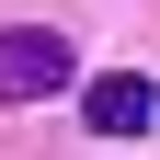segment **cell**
<instances>
[{"mask_svg": "<svg viewBox=\"0 0 160 160\" xmlns=\"http://www.w3.org/2000/svg\"><path fill=\"white\" fill-rule=\"evenodd\" d=\"M34 92H69V46L46 23H12L0 34V103H34Z\"/></svg>", "mask_w": 160, "mask_h": 160, "instance_id": "6da1fadb", "label": "cell"}, {"mask_svg": "<svg viewBox=\"0 0 160 160\" xmlns=\"http://www.w3.org/2000/svg\"><path fill=\"white\" fill-rule=\"evenodd\" d=\"M80 114H92V126H103V137H137V126H149V80H126V69H103V80H92V103H80Z\"/></svg>", "mask_w": 160, "mask_h": 160, "instance_id": "7a4b0ae2", "label": "cell"}]
</instances>
